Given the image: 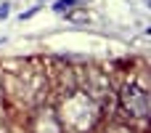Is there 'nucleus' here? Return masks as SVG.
I'll return each instance as SVG.
<instances>
[{"label":"nucleus","mask_w":151,"mask_h":133,"mask_svg":"<svg viewBox=\"0 0 151 133\" xmlns=\"http://www.w3.org/2000/svg\"><path fill=\"white\" fill-rule=\"evenodd\" d=\"M56 112H58V120L64 128L74 133H88L101 117V104H96L85 91H72L64 96L61 109H56Z\"/></svg>","instance_id":"f257e3e1"},{"label":"nucleus","mask_w":151,"mask_h":133,"mask_svg":"<svg viewBox=\"0 0 151 133\" xmlns=\"http://www.w3.org/2000/svg\"><path fill=\"white\" fill-rule=\"evenodd\" d=\"M119 101H122V107H125L133 117H146V115H149V93H146V88L138 85L135 80L122 88Z\"/></svg>","instance_id":"f03ea898"},{"label":"nucleus","mask_w":151,"mask_h":133,"mask_svg":"<svg viewBox=\"0 0 151 133\" xmlns=\"http://www.w3.org/2000/svg\"><path fill=\"white\" fill-rule=\"evenodd\" d=\"M29 131L32 133H64V125L58 120V112L53 107H37L32 120H29Z\"/></svg>","instance_id":"7ed1b4c3"},{"label":"nucleus","mask_w":151,"mask_h":133,"mask_svg":"<svg viewBox=\"0 0 151 133\" xmlns=\"http://www.w3.org/2000/svg\"><path fill=\"white\" fill-rule=\"evenodd\" d=\"M96 104H106V99L111 96V83H109V77L104 75V72H98V69H93V72H88V77H85V88H82Z\"/></svg>","instance_id":"20e7f679"},{"label":"nucleus","mask_w":151,"mask_h":133,"mask_svg":"<svg viewBox=\"0 0 151 133\" xmlns=\"http://www.w3.org/2000/svg\"><path fill=\"white\" fill-rule=\"evenodd\" d=\"M64 16H66V21H72V24H88V21H90V13H88L85 8H72V11H66Z\"/></svg>","instance_id":"39448f33"},{"label":"nucleus","mask_w":151,"mask_h":133,"mask_svg":"<svg viewBox=\"0 0 151 133\" xmlns=\"http://www.w3.org/2000/svg\"><path fill=\"white\" fill-rule=\"evenodd\" d=\"M77 5H82V0H56L53 3V11L56 13H66V11L77 8Z\"/></svg>","instance_id":"423d86ee"},{"label":"nucleus","mask_w":151,"mask_h":133,"mask_svg":"<svg viewBox=\"0 0 151 133\" xmlns=\"http://www.w3.org/2000/svg\"><path fill=\"white\" fill-rule=\"evenodd\" d=\"M104 133H135V131H133L130 125H125V123H111Z\"/></svg>","instance_id":"0eeeda50"},{"label":"nucleus","mask_w":151,"mask_h":133,"mask_svg":"<svg viewBox=\"0 0 151 133\" xmlns=\"http://www.w3.org/2000/svg\"><path fill=\"white\" fill-rule=\"evenodd\" d=\"M5 16H8V3H3V5H0V19H5Z\"/></svg>","instance_id":"6e6552de"},{"label":"nucleus","mask_w":151,"mask_h":133,"mask_svg":"<svg viewBox=\"0 0 151 133\" xmlns=\"http://www.w3.org/2000/svg\"><path fill=\"white\" fill-rule=\"evenodd\" d=\"M37 11H40V8H29V11H27V13H24V16H21V19H29V16H35V13H37Z\"/></svg>","instance_id":"1a4fd4ad"}]
</instances>
